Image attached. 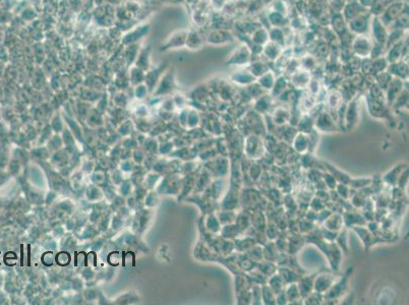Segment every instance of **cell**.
<instances>
[{
	"mask_svg": "<svg viewBox=\"0 0 409 305\" xmlns=\"http://www.w3.org/2000/svg\"><path fill=\"white\" fill-rule=\"evenodd\" d=\"M253 53L250 46L245 43L240 42L236 45V47L231 51L226 59V64L230 66H236L239 68L248 67L249 64L253 61Z\"/></svg>",
	"mask_w": 409,
	"mask_h": 305,
	"instance_id": "6da1fadb",
	"label": "cell"
},
{
	"mask_svg": "<svg viewBox=\"0 0 409 305\" xmlns=\"http://www.w3.org/2000/svg\"><path fill=\"white\" fill-rule=\"evenodd\" d=\"M373 46H374L373 39L368 34H365V35H357L353 37L351 41L350 49H351V52L353 55L364 59V58L370 57Z\"/></svg>",
	"mask_w": 409,
	"mask_h": 305,
	"instance_id": "7a4b0ae2",
	"label": "cell"
},
{
	"mask_svg": "<svg viewBox=\"0 0 409 305\" xmlns=\"http://www.w3.org/2000/svg\"><path fill=\"white\" fill-rule=\"evenodd\" d=\"M405 11H408V4L405 0H392L379 17L388 28L396 18H398Z\"/></svg>",
	"mask_w": 409,
	"mask_h": 305,
	"instance_id": "3957f363",
	"label": "cell"
},
{
	"mask_svg": "<svg viewBox=\"0 0 409 305\" xmlns=\"http://www.w3.org/2000/svg\"><path fill=\"white\" fill-rule=\"evenodd\" d=\"M370 37L373 39L374 43L384 45L386 47L387 37H388V28L385 25L379 16L372 15L370 20Z\"/></svg>",
	"mask_w": 409,
	"mask_h": 305,
	"instance_id": "277c9868",
	"label": "cell"
},
{
	"mask_svg": "<svg viewBox=\"0 0 409 305\" xmlns=\"http://www.w3.org/2000/svg\"><path fill=\"white\" fill-rule=\"evenodd\" d=\"M372 14L370 11H366L358 16L347 21V29L350 34L353 36L365 35L369 33L370 30V20Z\"/></svg>",
	"mask_w": 409,
	"mask_h": 305,
	"instance_id": "5b68a950",
	"label": "cell"
},
{
	"mask_svg": "<svg viewBox=\"0 0 409 305\" xmlns=\"http://www.w3.org/2000/svg\"><path fill=\"white\" fill-rule=\"evenodd\" d=\"M236 36L232 30L228 29H217L215 28L207 36V42L214 46H224L230 45L236 42Z\"/></svg>",
	"mask_w": 409,
	"mask_h": 305,
	"instance_id": "8992f818",
	"label": "cell"
},
{
	"mask_svg": "<svg viewBox=\"0 0 409 305\" xmlns=\"http://www.w3.org/2000/svg\"><path fill=\"white\" fill-rule=\"evenodd\" d=\"M284 47L269 40L262 48L261 57H264L265 60L274 63L281 56Z\"/></svg>",
	"mask_w": 409,
	"mask_h": 305,
	"instance_id": "52a82bcc",
	"label": "cell"
},
{
	"mask_svg": "<svg viewBox=\"0 0 409 305\" xmlns=\"http://www.w3.org/2000/svg\"><path fill=\"white\" fill-rule=\"evenodd\" d=\"M330 27L338 37V40L348 33L347 21L343 17L341 12H332L330 19Z\"/></svg>",
	"mask_w": 409,
	"mask_h": 305,
	"instance_id": "ba28073f",
	"label": "cell"
},
{
	"mask_svg": "<svg viewBox=\"0 0 409 305\" xmlns=\"http://www.w3.org/2000/svg\"><path fill=\"white\" fill-rule=\"evenodd\" d=\"M366 11H370L367 8H365L362 4H360L357 0H349V1H346L343 9L341 11L343 17L345 18L346 21H349L350 19L358 16L359 14H362Z\"/></svg>",
	"mask_w": 409,
	"mask_h": 305,
	"instance_id": "9c48e42d",
	"label": "cell"
},
{
	"mask_svg": "<svg viewBox=\"0 0 409 305\" xmlns=\"http://www.w3.org/2000/svg\"><path fill=\"white\" fill-rule=\"evenodd\" d=\"M269 41V29L263 27L257 28L249 38H245L240 42H249L251 44L263 47L265 44Z\"/></svg>",
	"mask_w": 409,
	"mask_h": 305,
	"instance_id": "30bf717a",
	"label": "cell"
},
{
	"mask_svg": "<svg viewBox=\"0 0 409 305\" xmlns=\"http://www.w3.org/2000/svg\"><path fill=\"white\" fill-rule=\"evenodd\" d=\"M266 16H267V21L269 24V29L270 28H284L286 25H288L289 23V18L288 16L274 11L270 8H268L267 12H266Z\"/></svg>",
	"mask_w": 409,
	"mask_h": 305,
	"instance_id": "8fae6325",
	"label": "cell"
},
{
	"mask_svg": "<svg viewBox=\"0 0 409 305\" xmlns=\"http://www.w3.org/2000/svg\"><path fill=\"white\" fill-rule=\"evenodd\" d=\"M230 79L235 84L242 85V86L252 85L256 81V78L248 70L247 67L239 68L237 71L233 72L232 75L230 76Z\"/></svg>",
	"mask_w": 409,
	"mask_h": 305,
	"instance_id": "7c38bea8",
	"label": "cell"
},
{
	"mask_svg": "<svg viewBox=\"0 0 409 305\" xmlns=\"http://www.w3.org/2000/svg\"><path fill=\"white\" fill-rule=\"evenodd\" d=\"M387 71L391 75H395L397 79L406 78V76H408V60L400 59L399 61L389 63Z\"/></svg>",
	"mask_w": 409,
	"mask_h": 305,
	"instance_id": "4fadbf2b",
	"label": "cell"
},
{
	"mask_svg": "<svg viewBox=\"0 0 409 305\" xmlns=\"http://www.w3.org/2000/svg\"><path fill=\"white\" fill-rule=\"evenodd\" d=\"M247 68L256 79L260 78L261 75H263L264 73H266L268 70H270V66L268 65V63L262 60L261 57L258 59H253V61L249 64Z\"/></svg>",
	"mask_w": 409,
	"mask_h": 305,
	"instance_id": "5bb4252c",
	"label": "cell"
},
{
	"mask_svg": "<svg viewBox=\"0 0 409 305\" xmlns=\"http://www.w3.org/2000/svg\"><path fill=\"white\" fill-rule=\"evenodd\" d=\"M310 82V72L299 68L291 75V83L297 88L307 87Z\"/></svg>",
	"mask_w": 409,
	"mask_h": 305,
	"instance_id": "9a60e30c",
	"label": "cell"
},
{
	"mask_svg": "<svg viewBox=\"0 0 409 305\" xmlns=\"http://www.w3.org/2000/svg\"><path fill=\"white\" fill-rule=\"evenodd\" d=\"M299 62H300V68L310 72L318 66L319 59L314 54L306 52L305 54L299 57Z\"/></svg>",
	"mask_w": 409,
	"mask_h": 305,
	"instance_id": "2e32d148",
	"label": "cell"
},
{
	"mask_svg": "<svg viewBox=\"0 0 409 305\" xmlns=\"http://www.w3.org/2000/svg\"><path fill=\"white\" fill-rule=\"evenodd\" d=\"M259 80V85L261 88L263 89H266V90H270L273 89V86L275 84L276 81V75L274 73V71H272L271 69L268 70L266 73H264L263 75H261L260 78H258Z\"/></svg>",
	"mask_w": 409,
	"mask_h": 305,
	"instance_id": "e0dca14e",
	"label": "cell"
},
{
	"mask_svg": "<svg viewBox=\"0 0 409 305\" xmlns=\"http://www.w3.org/2000/svg\"><path fill=\"white\" fill-rule=\"evenodd\" d=\"M269 40L285 48V35H284L283 28H270L269 29Z\"/></svg>",
	"mask_w": 409,
	"mask_h": 305,
	"instance_id": "ac0fdd59",
	"label": "cell"
},
{
	"mask_svg": "<svg viewBox=\"0 0 409 305\" xmlns=\"http://www.w3.org/2000/svg\"><path fill=\"white\" fill-rule=\"evenodd\" d=\"M389 65L388 60L385 57V55H382L380 57H377L375 59H373V68H372V73L376 72V74L383 72V71H386L387 67Z\"/></svg>",
	"mask_w": 409,
	"mask_h": 305,
	"instance_id": "d6986e66",
	"label": "cell"
},
{
	"mask_svg": "<svg viewBox=\"0 0 409 305\" xmlns=\"http://www.w3.org/2000/svg\"><path fill=\"white\" fill-rule=\"evenodd\" d=\"M229 0H211V6H213V8L217 11H223V9L225 8L226 4L228 3Z\"/></svg>",
	"mask_w": 409,
	"mask_h": 305,
	"instance_id": "ffe728a7",
	"label": "cell"
},
{
	"mask_svg": "<svg viewBox=\"0 0 409 305\" xmlns=\"http://www.w3.org/2000/svg\"><path fill=\"white\" fill-rule=\"evenodd\" d=\"M261 1L264 3L265 6H269L274 1V0H261Z\"/></svg>",
	"mask_w": 409,
	"mask_h": 305,
	"instance_id": "44dd1931",
	"label": "cell"
}]
</instances>
